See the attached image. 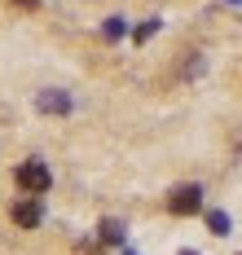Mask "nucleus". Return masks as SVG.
I'll return each mask as SVG.
<instances>
[{
    "label": "nucleus",
    "instance_id": "nucleus-1",
    "mask_svg": "<svg viewBox=\"0 0 242 255\" xmlns=\"http://www.w3.org/2000/svg\"><path fill=\"white\" fill-rule=\"evenodd\" d=\"M18 189L22 194H49V185H53V172H49V163H40V158H27V163H18Z\"/></svg>",
    "mask_w": 242,
    "mask_h": 255
},
{
    "label": "nucleus",
    "instance_id": "nucleus-2",
    "mask_svg": "<svg viewBox=\"0 0 242 255\" xmlns=\"http://www.w3.org/2000/svg\"><path fill=\"white\" fill-rule=\"evenodd\" d=\"M167 211L172 216H198L203 211V185H176L167 194Z\"/></svg>",
    "mask_w": 242,
    "mask_h": 255
},
{
    "label": "nucleus",
    "instance_id": "nucleus-3",
    "mask_svg": "<svg viewBox=\"0 0 242 255\" xmlns=\"http://www.w3.org/2000/svg\"><path fill=\"white\" fill-rule=\"evenodd\" d=\"M40 220H44L40 194H27V198L13 203V225H18V229H40Z\"/></svg>",
    "mask_w": 242,
    "mask_h": 255
},
{
    "label": "nucleus",
    "instance_id": "nucleus-4",
    "mask_svg": "<svg viewBox=\"0 0 242 255\" xmlns=\"http://www.w3.org/2000/svg\"><path fill=\"white\" fill-rule=\"evenodd\" d=\"M97 238H102V242H106V247H123V242H128V229H123V220H102V225H97Z\"/></svg>",
    "mask_w": 242,
    "mask_h": 255
},
{
    "label": "nucleus",
    "instance_id": "nucleus-5",
    "mask_svg": "<svg viewBox=\"0 0 242 255\" xmlns=\"http://www.w3.org/2000/svg\"><path fill=\"white\" fill-rule=\"evenodd\" d=\"M35 106H40L44 115H66V110H71V97H66V93H53V88H49V93H40V97H35Z\"/></svg>",
    "mask_w": 242,
    "mask_h": 255
},
{
    "label": "nucleus",
    "instance_id": "nucleus-6",
    "mask_svg": "<svg viewBox=\"0 0 242 255\" xmlns=\"http://www.w3.org/2000/svg\"><path fill=\"white\" fill-rule=\"evenodd\" d=\"M207 229H212L216 238H225V233H229V211H207Z\"/></svg>",
    "mask_w": 242,
    "mask_h": 255
},
{
    "label": "nucleus",
    "instance_id": "nucleus-7",
    "mask_svg": "<svg viewBox=\"0 0 242 255\" xmlns=\"http://www.w3.org/2000/svg\"><path fill=\"white\" fill-rule=\"evenodd\" d=\"M123 31H128V22H123V18H106V26H102V35H106L110 44H115V40H123Z\"/></svg>",
    "mask_w": 242,
    "mask_h": 255
},
{
    "label": "nucleus",
    "instance_id": "nucleus-8",
    "mask_svg": "<svg viewBox=\"0 0 242 255\" xmlns=\"http://www.w3.org/2000/svg\"><path fill=\"white\" fill-rule=\"evenodd\" d=\"M154 31H159V18H150V22H141V26L132 31V40H136V44H145V40H150Z\"/></svg>",
    "mask_w": 242,
    "mask_h": 255
},
{
    "label": "nucleus",
    "instance_id": "nucleus-9",
    "mask_svg": "<svg viewBox=\"0 0 242 255\" xmlns=\"http://www.w3.org/2000/svg\"><path fill=\"white\" fill-rule=\"evenodd\" d=\"M75 255H102V247L97 242H75Z\"/></svg>",
    "mask_w": 242,
    "mask_h": 255
},
{
    "label": "nucleus",
    "instance_id": "nucleus-10",
    "mask_svg": "<svg viewBox=\"0 0 242 255\" xmlns=\"http://www.w3.org/2000/svg\"><path fill=\"white\" fill-rule=\"evenodd\" d=\"M13 4H22V9H31V4H40V0H13Z\"/></svg>",
    "mask_w": 242,
    "mask_h": 255
},
{
    "label": "nucleus",
    "instance_id": "nucleus-11",
    "mask_svg": "<svg viewBox=\"0 0 242 255\" xmlns=\"http://www.w3.org/2000/svg\"><path fill=\"white\" fill-rule=\"evenodd\" d=\"M181 255H198V251H181Z\"/></svg>",
    "mask_w": 242,
    "mask_h": 255
},
{
    "label": "nucleus",
    "instance_id": "nucleus-12",
    "mask_svg": "<svg viewBox=\"0 0 242 255\" xmlns=\"http://www.w3.org/2000/svg\"><path fill=\"white\" fill-rule=\"evenodd\" d=\"M123 255H136V251H123Z\"/></svg>",
    "mask_w": 242,
    "mask_h": 255
}]
</instances>
